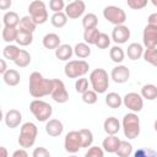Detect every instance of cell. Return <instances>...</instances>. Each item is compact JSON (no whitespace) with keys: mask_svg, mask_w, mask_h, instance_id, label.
Listing matches in <instances>:
<instances>
[{"mask_svg":"<svg viewBox=\"0 0 157 157\" xmlns=\"http://www.w3.org/2000/svg\"><path fill=\"white\" fill-rule=\"evenodd\" d=\"M69 157H78V156H76V155H71V156H69Z\"/></svg>","mask_w":157,"mask_h":157,"instance_id":"obj_55","label":"cell"},{"mask_svg":"<svg viewBox=\"0 0 157 157\" xmlns=\"http://www.w3.org/2000/svg\"><path fill=\"white\" fill-rule=\"evenodd\" d=\"M2 22H4V26L5 27H17V26H20L21 18L17 15V12H15V11H7L2 16Z\"/></svg>","mask_w":157,"mask_h":157,"instance_id":"obj_24","label":"cell"},{"mask_svg":"<svg viewBox=\"0 0 157 157\" xmlns=\"http://www.w3.org/2000/svg\"><path fill=\"white\" fill-rule=\"evenodd\" d=\"M105 104L112 109H117L123 104V98L117 92H109L105 96Z\"/></svg>","mask_w":157,"mask_h":157,"instance_id":"obj_26","label":"cell"},{"mask_svg":"<svg viewBox=\"0 0 157 157\" xmlns=\"http://www.w3.org/2000/svg\"><path fill=\"white\" fill-rule=\"evenodd\" d=\"M134 157H157V152L152 148L144 147V148L136 150L134 153Z\"/></svg>","mask_w":157,"mask_h":157,"instance_id":"obj_44","label":"cell"},{"mask_svg":"<svg viewBox=\"0 0 157 157\" xmlns=\"http://www.w3.org/2000/svg\"><path fill=\"white\" fill-rule=\"evenodd\" d=\"M121 128L125 137L129 140H134L140 135V118L136 113H128L124 115L121 121Z\"/></svg>","mask_w":157,"mask_h":157,"instance_id":"obj_3","label":"cell"},{"mask_svg":"<svg viewBox=\"0 0 157 157\" xmlns=\"http://www.w3.org/2000/svg\"><path fill=\"white\" fill-rule=\"evenodd\" d=\"M144 52L145 49L140 43H131L128 45L126 54L130 60H139L141 56H144Z\"/></svg>","mask_w":157,"mask_h":157,"instance_id":"obj_22","label":"cell"},{"mask_svg":"<svg viewBox=\"0 0 157 157\" xmlns=\"http://www.w3.org/2000/svg\"><path fill=\"white\" fill-rule=\"evenodd\" d=\"M29 110L38 121H48L53 114V107L42 99H33L29 103Z\"/></svg>","mask_w":157,"mask_h":157,"instance_id":"obj_5","label":"cell"},{"mask_svg":"<svg viewBox=\"0 0 157 157\" xmlns=\"http://www.w3.org/2000/svg\"><path fill=\"white\" fill-rule=\"evenodd\" d=\"M120 139L118 137V136H115V135H108L104 140H103V142H102V147H103V150L105 151V152H108V153H115L117 151H118V147H119V145H120Z\"/></svg>","mask_w":157,"mask_h":157,"instance_id":"obj_18","label":"cell"},{"mask_svg":"<svg viewBox=\"0 0 157 157\" xmlns=\"http://www.w3.org/2000/svg\"><path fill=\"white\" fill-rule=\"evenodd\" d=\"M82 26L85 29H91V28H97L98 26V17L90 12V13H86L82 18Z\"/></svg>","mask_w":157,"mask_h":157,"instance_id":"obj_35","label":"cell"},{"mask_svg":"<svg viewBox=\"0 0 157 157\" xmlns=\"http://www.w3.org/2000/svg\"><path fill=\"white\" fill-rule=\"evenodd\" d=\"M64 147H65V151L69 153L75 155L76 152H78V150L82 148L80 132L76 130L69 131L65 136V140H64Z\"/></svg>","mask_w":157,"mask_h":157,"instance_id":"obj_10","label":"cell"},{"mask_svg":"<svg viewBox=\"0 0 157 157\" xmlns=\"http://www.w3.org/2000/svg\"><path fill=\"white\" fill-rule=\"evenodd\" d=\"M12 157H28V153L25 148H18L12 153Z\"/></svg>","mask_w":157,"mask_h":157,"instance_id":"obj_49","label":"cell"},{"mask_svg":"<svg viewBox=\"0 0 157 157\" xmlns=\"http://www.w3.org/2000/svg\"><path fill=\"white\" fill-rule=\"evenodd\" d=\"M120 121L115 117H108L103 123V129L107 135H115L120 130Z\"/></svg>","mask_w":157,"mask_h":157,"instance_id":"obj_19","label":"cell"},{"mask_svg":"<svg viewBox=\"0 0 157 157\" xmlns=\"http://www.w3.org/2000/svg\"><path fill=\"white\" fill-rule=\"evenodd\" d=\"M103 16H104V18L108 22L113 23L114 26H121L126 21V13H125V11L121 7L114 6V5L105 6L104 10H103Z\"/></svg>","mask_w":157,"mask_h":157,"instance_id":"obj_8","label":"cell"},{"mask_svg":"<svg viewBox=\"0 0 157 157\" xmlns=\"http://www.w3.org/2000/svg\"><path fill=\"white\" fill-rule=\"evenodd\" d=\"M144 60L148 64H151L152 66L157 67V48H152V49H145L144 52Z\"/></svg>","mask_w":157,"mask_h":157,"instance_id":"obj_39","label":"cell"},{"mask_svg":"<svg viewBox=\"0 0 157 157\" xmlns=\"http://www.w3.org/2000/svg\"><path fill=\"white\" fill-rule=\"evenodd\" d=\"M141 97L144 99H147V101H155L157 98V86L152 85V83H147V85H144L142 88H141Z\"/></svg>","mask_w":157,"mask_h":157,"instance_id":"obj_25","label":"cell"},{"mask_svg":"<svg viewBox=\"0 0 157 157\" xmlns=\"http://www.w3.org/2000/svg\"><path fill=\"white\" fill-rule=\"evenodd\" d=\"M115 153L118 157H130V155L132 153V145L125 140H121Z\"/></svg>","mask_w":157,"mask_h":157,"instance_id":"obj_38","label":"cell"},{"mask_svg":"<svg viewBox=\"0 0 157 157\" xmlns=\"http://www.w3.org/2000/svg\"><path fill=\"white\" fill-rule=\"evenodd\" d=\"M99 34H101V32H99L98 28L85 29V32H83V40H85V43H87L88 45H90V44H94V45H96Z\"/></svg>","mask_w":157,"mask_h":157,"instance_id":"obj_29","label":"cell"},{"mask_svg":"<svg viewBox=\"0 0 157 157\" xmlns=\"http://www.w3.org/2000/svg\"><path fill=\"white\" fill-rule=\"evenodd\" d=\"M90 82L94 92L105 93L109 87V76L104 69H94L90 74Z\"/></svg>","mask_w":157,"mask_h":157,"instance_id":"obj_4","label":"cell"},{"mask_svg":"<svg viewBox=\"0 0 157 157\" xmlns=\"http://www.w3.org/2000/svg\"><path fill=\"white\" fill-rule=\"evenodd\" d=\"M2 80L7 86H17L21 81V75L17 70L15 69H9L4 75H2Z\"/></svg>","mask_w":157,"mask_h":157,"instance_id":"obj_23","label":"cell"},{"mask_svg":"<svg viewBox=\"0 0 157 157\" xmlns=\"http://www.w3.org/2000/svg\"><path fill=\"white\" fill-rule=\"evenodd\" d=\"M83 157H104V150L98 146H91Z\"/></svg>","mask_w":157,"mask_h":157,"instance_id":"obj_43","label":"cell"},{"mask_svg":"<svg viewBox=\"0 0 157 157\" xmlns=\"http://www.w3.org/2000/svg\"><path fill=\"white\" fill-rule=\"evenodd\" d=\"M126 4L132 10H141L147 5V0H128Z\"/></svg>","mask_w":157,"mask_h":157,"instance_id":"obj_46","label":"cell"},{"mask_svg":"<svg viewBox=\"0 0 157 157\" xmlns=\"http://www.w3.org/2000/svg\"><path fill=\"white\" fill-rule=\"evenodd\" d=\"M129 38H130V29L125 25L115 26L113 28V31H112V39L117 44H124V43L128 42Z\"/></svg>","mask_w":157,"mask_h":157,"instance_id":"obj_15","label":"cell"},{"mask_svg":"<svg viewBox=\"0 0 157 157\" xmlns=\"http://www.w3.org/2000/svg\"><path fill=\"white\" fill-rule=\"evenodd\" d=\"M64 131V125L59 119H49L45 124V132L49 136H60Z\"/></svg>","mask_w":157,"mask_h":157,"instance_id":"obj_17","label":"cell"},{"mask_svg":"<svg viewBox=\"0 0 157 157\" xmlns=\"http://www.w3.org/2000/svg\"><path fill=\"white\" fill-rule=\"evenodd\" d=\"M61 39L60 37L56 34V33H47L43 39H42V43H43V47L47 48V49H56L58 47H60Z\"/></svg>","mask_w":157,"mask_h":157,"instance_id":"obj_20","label":"cell"},{"mask_svg":"<svg viewBox=\"0 0 157 157\" xmlns=\"http://www.w3.org/2000/svg\"><path fill=\"white\" fill-rule=\"evenodd\" d=\"M90 65L85 60H70L64 67V72L69 78L83 77L88 72Z\"/></svg>","mask_w":157,"mask_h":157,"instance_id":"obj_6","label":"cell"},{"mask_svg":"<svg viewBox=\"0 0 157 157\" xmlns=\"http://www.w3.org/2000/svg\"><path fill=\"white\" fill-rule=\"evenodd\" d=\"M110 78L115 83H125L130 78V70L125 65H118L112 69Z\"/></svg>","mask_w":157,"mask_h":157,"instance_id":"obj_14","label":"cell"},{"mask_svg":"<svg viewBox=\"0 0 157 157\" xmlns=\"http://www.w3.org/2000/svg\"><path fill=\"white\" fill-rule=\"evenodd\" d=\"M49 7L54 13L63 12V10H65V2H64V0H50Z\"/></svg>","mask_w":157,"mask_h":157,"instance_id":"obj_45","label":"cell"},{"mask_svg":"<svg viewBox=\"0 0 157 157\" xmlns=\"http://www.w3.org/2000/svg\"><path fill=\"white\" fill-rule=\"evenodd\" d=\"M98 99V93L94 92L93 90H88L87 92H85L82 94V101L86 103V104H94Z\"/></svg>","mask_w":157,"mask_h":157,"instance_id":"obj_42","label":"cell"},{"mask_svg":"<svg viewBox=\"0 0 157 157\" xmlns=\"http://www.w3.org/2000/svg\"><path fill=\"white\" fill-rule=\"evenodd\" d=\"M31 60H32L31 54H29L27 50L21 49L20 55L17 56V59H16L13 63H15V65L18 66V67H26V66H28V65L31 64Z\"/></svg>","mask_w":157,"mask_h":157,"instance_id":"obj_36","label":"cell"},{"mask_svg":"<svg viewBox=\"0 0 157 157\" xmlns=\"http://www.w3.org/2000/svg\"><path fill=\"white\" fill-rule=\"evenodd\" d=\"M4 120H5V124H6L7 128L15 129V128H17L21 124V121H22V114L17 109H10V110L6 112V114L4 117Z\"/></svg>","mask_w":157,"mask_h":157,"instance_id":"obj_16","label":"cell"},{"mask_svg":"<svg viewBox=\"0 0 157 157\" xmlns=\"http://www.w3.org/2000/svg\"><path fill=\"white\" fill-rule=\"evenodd\" d=\"M28 12L36 25H43L48 21V10L42 0H34L28 5Z\"/></svg>","mask_w":157,"mask_h":157,"instance_id":"obj_7","label":"cell"},{"mask_svg":"<svg viewBox=\"0 0 157 157\" xmlns=\"http://www.w3.org/2000/svg\"><path fill=\"white\" fill-rule=\"evenodd\" d=\"M82 142V148H90L93 144V134L90 129H81L78 130Z\"/></svg>","mask_w":157,"mask_h":157,"instance_id":"obj_32","label":"cell"},{"mask_svg":"<svg viewBox=\"0 0 157 157\" xmlns=\"http://www.w3.org/2000/svg\"><path fill=\"white\" fill-rule=\"evenodd\" d=\"M11 5H12L11 0H0V9L1 10H7L11 7Z\"/></svg>","mask_w":157,"mask_h":157,"instance_id":"obj_50","label":"cell"},{"mask_svg":"<svg viewBox=\"0 0 157 157\" xmlns=\"http://www.w3.org/2000/svg\"><path fill=\"white\" fill-rule=\"evenodd\" d=\"M72 54H74V48L70 44H61L55 49V56L61 61H67L69 59H71Z\"/></svg>","mask_w":157,"mask_h":157,"instance_id":"obj_21","label":"cell"},{"mask_svg":"<svg viewBox=\"0 0 157 157\" xmlns=\"http://www.w3.org/2000/svg\"><path fill=\"white\" fill-rule=\"evenodd\" d=\"M110 37L107 34V33H103L101 32L99 37H98V40L96 43V47H98L99 49H107L109 45H110Z\"/></svg>","mask_w":157,"mask_h":157,"instance_id":"obj_41","label":"cell"},{"mask_svg":"<svg viewBox=\"0 0 157 157\" xmlns=\"http://www.w3.org/2000/svg\"><path fill=\"white\" fill-rule=\"evenodd\" d=\"M75 90H76L77 93H81V94L87 92L88 91V80L85 78V77L77 78L76 82H75Z\"/></svg>","mask_w":157,"mask_h":157,"instance_id":"obj_40","label":"cell"},{"mask_svg":"<svg viewBox=\"0 0 157 157\" xmlns=\"http://www.w3.org/2000/svg\"><path fill=\"white\" fill-rule=\"evenodd\" d=\"M153 128H155V130L157 131V119L155 120V123H153Z\"/></svg>","mask_w":157,"mask_h":157,"instance_id":"obj_54","label":"cell"},{"mask_svg":"<svg viewBox=\"0 0 157 157\" xmlns=\"http://www.w3.org/2000/svg\"><path fill=\"white\" fill-rule=\"evenodd\" d=\"M32 42H33V33L18 29V34H17V39H16V43H17L18 45L27 47V45H29Z\"/></svg>","mask_w":157,"mask_h":157,"instance_id":"obj_34","label":"cell"},{"mask_svg":"<svg viewBox=\"0 0 157 157\" xmlns=\"http://www.w3.org/2000/svg\"><path fill=\"white\" fill-rule=\"evenodd\" d=\"M0 152H1V157H9V152H7L6 147L1 146V147H0Z\"/></svg>","mask_w":157,"mask_h":157,"instance_id":"obj_52","label":"cell"},{"mask_svg":"<svg viewBox=\"0 0 157 157\" xmlns=\"http://www.w3.org/2000/svg\"><path fill=\"white\" fill-rule=\"evenodd\" d=\"M151 4H152L155 7H157V0H151Z\"/></svg>","mask_w":157,"mask_h":157,"instance_id":"obj_53","label":"cell"},{"mask_svg":"<svg viewBox=\"0 0 157 157\" xmlns=\"http://www.w3.org/2000/svg\"><path fill=\"white\" fill-rule=\"evenodd\" d=\"M50 22L55 28H63L67 23V16L65 12L53 13V16L50 17Z\"/></svg>","mask_w":157,"mask_h":157,"instance_id":"obj_33","label":"cell"},{"mask_svg":"<svg viewBox=\"0 0 157 157\" xmlns=\"http://www.w3.org/2000/svg\"><path fill=\"white\" fill-rule=\"evenodd\" d=\"M38 135V128L34 123L32 121H26L22 124L21 130H20V135H18V145L21 148H28L32 147L36 142Z\"/></svg>","mask_w":157,"mask_h":157,"instance_id":"obj_2","label":"cell"},{"mask_svg":"<svg viewBox=\"0 0 157 157\" xmlns=\"http://www.w3.org/2000/svg\"><path fill=\"white\" fill-rule=\"evenodd\" d=\"M123 104L132 113H139L144 108V98L136 92H129L123 97Z\"/></svg>","mask_w":157,"mask_h":157,"instance_id":"obj_9","label":"cell"},{"mask_svg":"<svg viewBox=\"0 0 157 157\" xmlns=\"http://www.w3.org/2000/svg\"><path fill=\"white\" fill-rule=\"evenodd\" d=\"M52 98L54 102L63 104L69 101V92L64 85V82L59 78H53V91H52Z\"/></svg>","mask_w":157,"mask_h":157,"instance_id":"obj_11","label":"cell"},{"mask_svg":"<svg viewBox=\"0 0 157 157\" xmlns=\"http://www.w3.org/2000/svg\"><path fill=\"white\" fill-rule=\"evenodd\" d=\"M86 10V4L85 1L82 0H75V1H71L69 2L66 6H65V13L67 16V18H71V20H76L78 17H81L83 15Z\"/></svg>","mask_w":157,"mask_h":157,"instance_id":"obj_12","label":"cell"},{"mask_svg":"<svg viewBox=\"0 0 157 157\" xmlns=\"http://www.w3.org/2000/svg\"><path fill=\"white\" fill-rule=\"evenodd\" d=\"M74 54L80 59H86L91 55V48L87 43H77L74 48Z\"/></svg>","mask_w":157,"mask_h":157,"instance_id":"obj_28","label":"cell"},{"mask_svg":"<svg viewBox=\"0 0 157 157\" xmlns=\"http://www.w3.org/2000/svg\"><path fill=\"white\" fill-rule=\"evenodd\" d=\"M109 56H110L112 61L119 64V63H121L125 59V53H124L123 48H120L119 45H114L109 50Z\"/></svg>","mask_w":157,"mask_h":157,"instance_id":"obj_37","label":"cell"},{"mask_svg":"<svg viewBox=\"0 0 157 157\" xmlns=\"http://www.w3.org/2000/svg\"><path fill=\"white\" fill-rule=\"evenodd\" d=\"M32 157H50V152L45 147H36L32 152Z\"/></svg>","mask_w":157,"mask_h":157,"instance_id":"obj_47","label":"cell"},{"mask_svg":"<svg viewBox=\"0 0 157 157\" xmlns=\"http://www.w3.org/2000/svg\"><path fill=\"white\" fill-rule=\"evenodd\" d=\"M147 25L148 26H152L155 28H157V12H153L148 16L147 18Z\"/></svg>","mask_w":157,"mask_h":157,"instance_id":"obj_48","label":"cell"},{"mask_svg":"<svg viewBox=\"0 0 157 157\" xmlns=\"http://www.w3.org/2000/svg\"><path fill=\"white\" fill-rule=\"evenodd\" d=\"M36 27H37V25L34 23V21L31 18L29 15L21 17V22H20V26H18V29L33 33V32L36 31Z\"/></svg>","mask_w":157,"mask_h":157,"instance_id":"obj_30","label":"cell"},{"mask_svg":"<svg viewBox=\"0 0 157 157\" xmlns=\"http://www.w3.org/2000/svg\"><path fill=\"white\" fill-rule=\"evenodd\" d=\"M20 52H21V49H20L17 45L7 44V45L4 47V49H2V55H4L5 59H9V60L15 61V60L17 59V56L20 55Z\"/></svg>","mask_w":157,"mask_h":157,"instance_id":"obj_27","label":"cell"},{"mask_svg":"<svg viewBox=\"0 0 157 157\" xmlns=\"http://www.w3.org/2000/svg\"><path fill=\"white\" fill-rule=\"evenodd\" d=\"M7 70H9V69H7V65H6L5 59H1V60H0V74L4 75Z\"/></svg>","mask_w":157,"mask_h":157,"instance_id":"obj_51","label":"cell"},{"mask_svg":"<svg viewBox=\"0 0 157 157\" xmlns=\"http://www.w3.org/2000/svg\"><path fill=\"white\" fill-rule=\"evenodd\" d=\"M142 42H144V45L146 47V49L157 48V28L147 25L144 28Z\"/></svg>","mask_w":157,"mask_h":157,"instance_id":"obj_13","label":"cell"},{"mask_svg":"<svg viewBox=\"0 0 157 157\" xmlns=\"http://www.w3.org/2000/svg\"><path fill=\"white\" fill-rule=\"evenodd\" d=\"M28 90L29 94L34 98H42L44 96L52 94L53 91V78H45L43 75L38 71H33L29 75V82H28Z\"/></svg>","mask_w":157,"mask_h":157,"instance_id":"obj_1","label":"cell"},{"mask_svg":"<svg viewBox=\"0 0 157 157\" xmlns=\"http://www.w3.org/2000/svg\"><path fill=\"white\" fill-rule=\"evenodd\" d=\"M2 39L6 43H11V42H16L17 39V34H18V28L17 27H5L2 28Z\"/></svg>","mask_w":157,"mask_h":157,"instance_id":"obj_31","label":"cell"}]
</instances>
